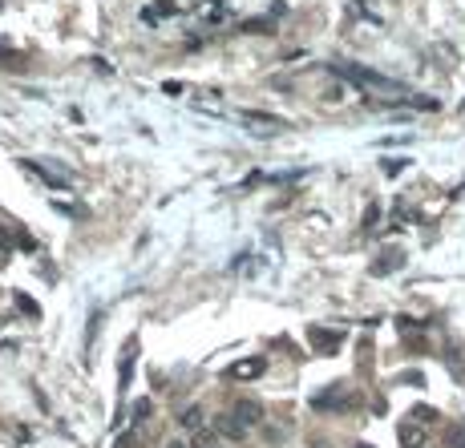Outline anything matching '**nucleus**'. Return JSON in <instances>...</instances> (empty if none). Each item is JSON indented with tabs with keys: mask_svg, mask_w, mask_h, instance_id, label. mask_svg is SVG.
Segmentation results:
<instances>
[{
	"mask_svg": "<svg viewBox=\"0 0 465 448\" xmlns=\"http://www.w3.org/2000/svg\"><path fill=\"white\" fill-rule=\"evenodd\" d=\"M336 73H344L348 81H360V85H372V89H393V93H401V85H397V81L381 77V73H372V69H356V65H336Z\"/></svg>",
	"mask_w": 465,
	"mask_h": 448,
	"instance_id": "f257e3e1",
	"label": "nucleus"
},
{
	"mask_svg": "<svg viewBox=\"0 0 465 448\" xmlns=\"http://www.w3.org/2000/svg\"><path fill=\"white\" fill-rule=\"evenodd\" d=\"M235 420H239L243 428L263 424V404H259V400H239V404H235Z\"/></svg>",
	"mask_w": 465,
	"mask_h": 448,
	"instance_id": "f03ea898",
	"label": "nucleus"
},
{
	"mask_svg": "<svg viewBox=\"0 0 465 448\" xmlns=\"http://www.w3.org/2000/svg\"><path fill=\"white\" fill-rule=\"evenodd\" d=\"M243 121H247V126H259L263 133L288 129V121H284V117H272V113H259V110H243Z\"/></svg>",
	"mask_w": 465,
	"mask_h": 448,
	"instance_id": "7ed1b4c3",
	"label": "nucleus"
},
{
	"mask_svg": "<svg viewBox=\"0 0 465 448\" xmlns=\"http://www.w3.org/2000/svg\"><path fill=\"white\" fill-rule=\"evenodd\" d=\"M263 371H267V360H263V355H251V360L231 364V376H235V380H255V376H263Z\"/></svg>",
	"mask_w": 465,
	"mask_h": 448,
	"instance_id": "20e7f679",
	"label": "nucleus"
},
{
	"mask_svg": "<svg viewBox=\"0 0 465 448\" xmlns=\"http://www.w3.org/2000/svg\"><path fill=\"white\" fill-rule=\"evenodd\" d=\"M307 343H312L316 352L332 355L340 348V336H336V331H324V327H312V331H307Z\"/></svg>",
	"mask_w": 465,
	"mask_h": 448,
	"instance_id": "39448f33",
	"label": "nucleus"
},
{
	"mask_svg": "<svg viewBox=\"0 0 465 448\" xmlns=\"http://www.w3.org/2000/svg\"><path fill=\"white\" fill-rule=\"evenodd\" d=\"M215 433L227 436V440H243V436H247V428H243L239 420H235V412H227V416L215 420Z\"/></svg>",
	"mask_w": 465,
	"mask_h": 448,
	"instance_id": "423d86ee",
	"label": "nucleus"
},
{
	"mask_svg": "<svg viewBox=\"0 0 465 448\" xmlns=\"http://www.w3.org/2000/svg\"><path fill=\"white\" fill-rule=\"evenodd\" d=\"M178 424H182L186 433H198V428H203V408H198V404H191V408L178 416Z\"/></svg>",
	"mask_w": 465,
	"mask_h": 448,
	"instance_id": "0eeeda50",
	"label": "nucleus"
},
{
	"mask_svg": "<svg viewBox=\"0 0 465 448\" xmlns=\"http://www.w3.org/2000/svg\"><path fill=\"white\" fill-rule=\"evenodd\" d=\"M401 444L405 448H421L425 444V428H417V424H401Z\"/></svg>",
	"mask_w": 465,
	"mask_h": 448,
	"instance_id": "6e6552de",
	"label": "nucleus"
},
{
	"mask_svg": "<svg viewBox=\"0 0 465 448\" xmlns=\"http://www.w3.org/2000/svg\"><path fill=\"white\" fill-rule=\"evenodd\" d=\"M25 166H29V170H32L37 178H45L49 186H69V178H65V174H53V170H45L41 162H25Z\"/></svg>",
	"mask_w": 465,
	"mask_h": 448,
	"instance_id": "1a4fd4ad",
	"label": "nucleus"
},
{
	"mask_svg": "<svg viewBox=\"0 0 465 448\" xmlns=\"http://www.w3.org/2000/svg\"><path fill=\"white\" fill-rule=\"evenodd\" d=\"M316 408H352V396H340V392H328V396H316Z\"/></svg>",
	"mask_w": 465,
	"mask_h": 448,
	"instance_id": "9d476101",
	"label": "nucleus"
},
{
	"mask_svg": "<svg viewBox=\"0 0 465 448\" xmlns=\"http://www.w3.org/2000/svg\"><path fill=\"white\" fill-rule=\"evenodd\" d=\"M401 267V255L393 251V255H385V263H372V275H388V271H397Z\"/></svg>",
	"mask_w": 465,
	"mask_h": 448,
	"instance_id": "9b49d317",
	"label": "nucleus"
},
{
	"mask_svg": "<svg viewBox=\"0 0 465 448\" xmlns=\"http://www.w3.org/2000/svg\"><path fill=\"white\" fill-rule=\"evenodd\" d=\"M129 376H134V343H129L126 360H122V371H117V384L126 388V384H129Z\"/></svg>",
	"mask_w": 465,
	"mask_h": 448,
	"instance_id": "f8f14e48",
	"label": "nucleus"
},
{
	"mask_svg": "<svg viewBox=\"0 0 465 448\" xmlns=\"http://www.w3.org/2000/svg\"><path fill=\"white\" fill-rule=\"evenodd\" d=\"M16 307H20V311H25V315H32V319H37V315H41V307H37V299H29V295H25V291H20V295H16Z\"/></svg>",
	"mask_w": 465,
	"mask_h": 448,
	"instance_id": "ddd939ff",
	"label": "nucleus"
},
{
	"mask_svg": "<svg viewBox=\"0 0 465 448\" xmlns=\"http://www.w3.org/2000/svg\"><path fill=\"white\" fill-rule=\"evenodd\" d=\"M450 448H465V424H453L450 428Z\"/></svg>",
	"mask_w": 465,
	"mask_h": 448,
	"instance_id": "4468645a",
	"label": "nucleus"
},
{
	"mask_svg": "<svg viewBox=\"0 0 465 448\" xmlns=\"http://www.w3.org/2000/svg\"><path fill=\"white\" fill-rule=\"evenodd\" d=\"M150 408H154V404H150V400H138V404H134V408H129V412H134V424H138V420H146V416H150Z\"/></svg>",
	"mask_w": 465,
	"mask_h": 448,
	"instance_id": "2eb2a0df",
	"label": "nucleus"
},
{
	"mask_svg": "<svg viewBox=\"0 0 465 448\" xmlns=\"http://www.w3.org/2000/svg\"><path fill=\"white\" fill-rule=\"evenodd\" d=\"M8 246H13V239H8V230L0 226V263H4V255H8Z\"/></svg>",
	"mask_w": 465,
	"mask_h": 448,
	"instance_id": "dca6fc26",
	"label": "nucleus"
},
{
	"mask_svg": "<svg viewBox=\"0 0 465 448\" xmlns=\"http://www.w3.org/2000/svg\"><path fill=\"white\" fill-rule=\"evenodd\" d=\"M405 170V158H393V162H385V174H401Z\"/></svg>",
	"mask_w": 465,
	"mask_h": 448,
	"instance_id": "f3484780",
	"label": "nucleus"
},
{
	"mask_svg": "<svg viewBox=\"0 0 465 448\" xmlns=\"http://www.w3.org/2000/svg\"><path fill=\"white\" fill-rule=\"evenodd\" d=\"M134 440H138V433H126V436H117V444H113V448H129Z\"/></svg>",
	"mask_w": 465,
	"mask_h": 448,
	"instance_id": "a211bd4d",
	"label": "nucleus"
},
{
	"mask_svg": "<svg viewBox=\"0 0 465 448\" xmlns=\"http://www.w3.org/2000/svg\"><path fill=\"white\" fill-rule=\"evenodd\" d=\"M413 416H417L421 424H429V420H433V408H417V412H413Z\"/></svg>",
	"mask_w": 465,
	"mask_h": 448,
	"instance_id": "6ab92c4d",
	"label": "nucleus"
},
{
	"mask_svg": "<svg viewBox=\"0 0 465 448\" xmlns=\"http://www.w3.org/2000/svg\"><path fill=\"white\" fill-rule=\"evenodd\" d=\"M376 214H381L376 206H369V210H364V226H369V230H372V223H376Z\"/></svg>",
	"mask_w": 465,
	"mask_h": 448,
	"instance_id": "aec40b11",
	"label": "nucleus"
},
{
	"mask_svg": "<svg viewBox=\"0 0 465 448\" xmlns=\"http://www.w3.org/2000/svg\"><path fill=\"white\" fill-rule=\"evenodd\" d=\"M166 448H191V444H182V440H170V444H166Z\"/></svg>",
	"mask_w": 465,
	"mask_h": 448,
	"instance_id": "412c9836",
	"label": "nucleus"
},
{
	"mask_svg": "<svg viewBox=\"0 0 465 448\" xmlns=\"http://www.w3.org/2000/svg\"><path fill=\"white\" fill-rule=\"evenodd\" d=\"M356 448H372V444H356Z\"/></svg>",
	"mask_w": 465,
	"mask_h": 448,
	"instance_id": "4be33fe9",
	"label": "nucleus"
},
{
	"mask_svg": "<svg viewBox=\"0 0 465 448\" xmlns=\"http://www.w3.org/2000/svg\"><path fill=\"white\" fill-rule=\"evenodd\" d=\"M0 323H4V319H0Z\"/></svg>",
	"mask_w": 465,
	"mask_h": 448,
	"instance_id": "5701e85b",
	"label": "nucleus"
}]
</instances>
